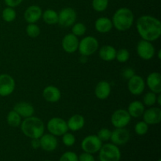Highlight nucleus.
Segmentation results:
<instances>
[{
    "instance_id": "1",
    "label": "nucleus",
    "mask_w": 161,
    "mask_h": 161,
    "mask_svg": "<svg viewBox=\"0 0 161 161\" xmlns=\"http://www.w3.org/2000/svg\"><path fill=\"white\" fill-rule=\"evenodd\" d=\"M136 28L142 39L154 42L161 36V22L157 17L150 15H142L136 22Z\"/></svg>"
},
{
    "instance_id": "2",
    "label": "nucleus",
    "mask_w": 161,
    "mask_h": 161,
    "mask_svg": "<svg viewBox=\"0 0 161 161\" xmlns=\"http://www.w3.org/2000/svg\"><path fill=\"white\" fill-rule=\"evenodd\" d=\"M20 127L22 133L31 139L39 138L45 130V125L42 119L34 116L25 118Z\"/></svg>"
},
{
    "instance_id": "3",
    "label": "nucleus",
    "mask_w": 161,
    "mask_h": 161,
    "mask_svg": "<svg viewBox=\"0 0 161 161\" xmlns=\"http://www.w3.org/2000/svg\"><path fill=\"white\" fill-rule=\"evenodd\" d=\"M135 21V17L131 9L121 7L116 10L112 18L113 25L117 31H126L130 29Z\"/></svg>"
},
{
    "instance_id": "4",
    "label": "nucleus",
    "mask_w": 161,
    "mask_h": 161,
    "mask_svg": "<svg viewBox=\"0 0 161 161\" xmlns=\"http://www.w3.org/2000/svg\"><path fill=\"white\" fill-rule=\"evenodd\" d=\"M98 153L100 161H119L121 159V152L119 147L113 143L102 145Z\"/></svg>"
},
{
    "instance_id": "5",
    "label": "nucleus",
    "mask_w": 161,
    "mask_h": 161,
    "mask_svg": "<svg viewBox=\"0 0 161 161\" xmlns=\"http://www.w3.org/2000/svg\"><path fill=\"white\" fill-rule=\"evenodd\" d=\"M98 40L93 36H88L83 38L79 42L78 51L81 56L89 57L98 50Z\"/></svg>"
},
{
    "instance_id": "6",
    "label": "nucleus",
    "mask_w": 161,
    "mask_h": 161,
    "mask_svg": "<svg viewBox=\"0 0 161 161\" xmlns=\"http://www.w3.org/2000/svg\"><path fill=\"white\" fill-rule=\"evenodd\" d=\"M47 128L49 133L56 137L62 136L69 130L67 121L61 117L51 118L47 123Z\"/></svg>"
},
{
    "instance_id": "7",
    "label": "nucleus",
    "mask_w": 161,
    "mask_h": 161,
    "mask_svg": "<svg viewBox=\"0 0 161 161\" xmlns=\"http://www.w3.org/2000/svg\"><path fill=\"white\" fill-rule=\"evenodd\" d=\"M77 14L72 7H65L58 13V25L64 28L72 27L76 21Z\"/></svg>"
},
{
    "instance_id": "8",
    "label": "nucleus",
    "mask_w": 161,
    "mask_h": 161,
    "mask_svg": "<svg viewBox=\"0 0 161 161\" xmlns=\"http://www.w3.org/2000/svg\"><path fill=\"white\" fill-rule=\"evenodd\" d=\"M102 145V142L97 135H91L83 138L81 142V148L83 152L94 154L99 152Z\"/></svg>"
},
{
    "instance_id": "9",
    "label": "nucleus",
    "mask_w": 161,
    "mask_h": 161,
    "mask_svg": "<svg viewBox=\"0 0 161 161\" xmlns=\"http://www.w3.org/2000/svg\"><path fill=\"white\" fill-rule=\"evenodd\" d=\"M137 53L141 59L145 61L151 60L156 53L155 47L153 45L152 42L141 39L137 44Z\"/></svg>"
},
{
    "instance_id": "10",
    "label": "nucleus",
    "mask_w": 161,
    "mask_h": 161,
    "mask_svg": "<svg viewBox=\"0 0 161 161\" xmlns=\"http://www.w3.org/2000/svg\"><path fill=\"white\" fill-rule=\"evenodd\" d=\"M131 120L130 114L126 109L119 108L113 112L111 116V123L115 128L126 127Z\"/></svg>"
},
{
    "instance_id": "11",
    "label": "nucleus",
    "mask_w": 161,
    "mask_h": 161,
    "mask_svg": "<svg viewBox=\"0 0 161 161\" xmlns=\"http://www.w3.org/2000/svg\"><path fill=\"white\" fill-rule=\"evenodd\" d=\"M16 87L14 79L9 74L0 75V96L7 97L13 94Z\"/></svg>"
},
{
    "instance_id": "12",
    "label": "nucleus",
    "mask_w": 161,
    "mask_h": 161,
    "mask_svg": "<svg viewBox=\"0 0 161 161\" xmlns=\"http://www.w3.org/2000/svg\"><path fill=\"white\" fill-rule=\"evenodd\" d=\"M127 88L129 92L135 96L141 95L146 88V81L141 76L135 74L127 82Z\"/></svg>"
},
{
    "instance_id": "13",
    "label": "nucleus",
    "mask_w": 161,
    "mask_h": 161,
    "mask_svg": "<svg viewBox=\"0 0 161 161\" xmlns=\"http://www.w3.org/2000/svg\"><path fill=\"white\" fill-rule=\"evenodd\" d=\"M130 138V135L129 130L126 127H121V128H115L112 131L111 140L112 143L116 146H124L127 144L129 142Z\"/></svg>"
},
{
    "instance_id": "14",
    "label": "nucleus",
    "mask_w": 161,
    "mask_h": 161,
    "mask_svg": "<svg viewBox=\"0 0 161 161\" xmlns=\"http://www.w3.org/2000/svg\"><path fill=\"white\" fill-rule=\"evenodd\" d=\"M143 120L148 125H156L161 121V109L159 107L151 106L148 109H145L142 115Z\"/></svg>"
},
{
    "instance_id": "15",
    "label": "nucleus",
    "mask_w": 161,
    "mask_h": 161,
    "mask_svg": "<svg viewBox=\"0 0 161 161\" xmlns=\"http://www.w3.org/2000/svg\"><path fill=\"white\" fill-rule=\"evenodd\" d=\"M79 38L72 33H69L65 35L62 39L61 46L64 52L68 53H73L78 50Z\"/></svg>"
},
{
    "instance_id": "16",
    "label": "nucleus",
    "mask_w": 161,
    "mask_h": 161,
    "mask_svg": "<svg viewBox=\"0 0 161 161\" xmlns=\"http://www.w3.org/2000/svg\"><path fill=\"white\" fill-rule=\"evenodd\" d=\"M42 14V10L40 6L37 5H31L25 9L24 17L28 24H36L40 20Z\"/></svg>"
},
{
    "instance_id": "17",
    "label": "nucleus",
    "mask_w": 161,
    "mask_h": 161,
    "mask_svg": "<svg viewBox=\"0 0 161 161\" xmlns=\"http://www.w3.org/2000/svg\"><path fill=\"white\" fill-rule=\"evenodd\" d=\"M40 148L46 152H53L57 149L58 145L57 137L51 134H43L39 138Z\"/></svg>"
},
{
    "instance_id": "18",
    "label": "nucleus",
    "mask_w": 161,
    "mask_h": 161,
    "mask_svg": "<svg viewBox=\"0 0 161 161\" xmlns=\"http://www.w3.org/2000/svg\"><path fill=\"white\" fill-rule=\"evenodd\" d=\"M146 85H147L150 91L158 94L161 93V75L160 72H153L149 74L146 78Z\"/></svg>"
},
{
    "instance_id": "19",
    "label": "nucleus",
    "mask_w": 161,
    "mask_h": 161,
    "mask_svg": "<svg viewBox=\"0 0 161 161\" xmlns=\"http://www.w3.org/2000/svg\"><path fill=\"white\" fill-rule=\"evenodd\" d=\"M42 97L50 103H55L58 102L61 97V93L59 88L57 86L50 85V86H46L42 91Z\"/></svg>"
},
{
    "instance_id": "20",
    "label": "nucleus",
    "mask_w": 161,
    "mask_h": 161,
    "mask_svg": "<svg viewBox=\"0 0 161 161\" xmlns=\"http://www.w3.org/2000/svg\"><path fill=\"white\" fill-rule=\"evenodd\" d=\"M94 94L96 97L99 100H105L109 97L111 94V85L108 82L105 80L98 82L95 86Z\"/></svg>"
},
{
    "instance_id": "21",
    "label": "nucleus",
    "mask_w": 161,
    "mask_h": 161,
    "mask_svg": "<svg viewBox=\"0 0 161 161\" xmlns=\"http://www.w3.org/2000/svg\"><path fill=\"white\" fill-rule=\"evenodd\" d=\"M14 110L17 112L22 118L30 117L35 113L34 106L26 102H20L16 104L14 107Z\"/></svg>"
},
{
    "instance_id": "22",
    "label": "nucleus",
    "mask_w": 161,
    "mask_h": 161,
    "mask_svg": "<svg viewBox=\"0 0 161 161\" xmlns=\"http://www.w3.org/2000/svg\"><path fill=\"white\" fill-rule=\"evenodd\" d=\"M94 28L96 31L99 33H102V34L108 33L113 29V22L111 19L107 17H99L95 20Z\"/></svg>"
},
{
    "instance_id": "23",
    "label": "nucleus",
    "mask_w": 161,
    "mask_h": 161,
    "mask_svg": "<svg viewBox=\"0 0 161 161\" xmlns=\"http://www.w3.org/2000/svg\"><path fill=\"white\" fill-rule=\"evenodd\" d=\"M67 125L69 130L71 131H78L83 128L85 125V119L82 115L75 114L71 116L67 121Z\"/></svg>"
},
{
    "instance_id": "24",
    "label": "nucleus",
    "mask_w": 161,
    "mask_h": 161,
    "mask_svg": "<svg viewBox=\"0 0 161 161\" xmlns=\"http://www.w3.org/2000/svg\"><path fill=\"white\" fill-rule=\"evenodd\" d=\"M127 111L131 118H139L142 116L144 113L145 105L140 101H134L129 104Z\"/></svg>"
},
{
    "instance_id": "25",
    "label": "nucleus",
    "mask_w": 161,
    "mask_h": 161,
    "mask_svg": "<svg viewBox=\"0 0 161 161\" xmlns=\"http://www.w3.org/2000/svg\"><path fill=\"white\" fill-rule=\"evenodd\" d=\"M99 57L105 61H113L116 59V50L111 45H105L99 49Z\"/></svg>"
},
{
    "instance_id": "26",
    "label": "nucleus",
    "mask_w": 161,
    "mask_h": 161,
    "mask_svg": "<svg viewBox=\"0 0 161 161\" xmlns=\"http://www.w3.org/2000/svg\"><path fill=\"white\" fill-rule=\"evenodd\" d=\"M42 18L46 24L49 25H54L58 23V13L54 9H47L42 12Z\"/></svg>"
},
{
    "instance_id": "27",
    "label": "nucleus",
    "mask_w": 161,
    "mask_h": 161,
    "mask_svg": "<svg viewBox=\"0 0 161 161\" xmlns=\"http://www.w3.org/2000/svg\"><path fill=\"white\" fill-rule=\"evenodd\" d=\"M6 121H7L8 125L12 127H20V124L22 122V117L14 109L9 111L6 116Z\"/></svg>"
},
{
    "instance_id": "28",
    "label": "nucleus",
    "mask_w": 161,
    "mask_h": 161,
    "mask_svg": "<svg viewBox=\"0 0 161 161\" xmlns=\"http://www.w3.org/2000/svg\"><path fill=\"white\" fill-rule=\"evenodd\" d=\"M16 17H17V12L14 8L7 6L2 12V18L4 21L8 22V23L14 21Z\"/></svg>"
},
{
    "instance_id": "29",
    "label": "nucleus",
    "mask_w": 161,
    "mask_h": 161,
    "mask_svg": "<svg viewBox=\"0 0 161 161\" xmlns=\"http://www.w3.org/2000/svg\"><path fill=\"white\" fill-rule=\"evenodd\" d=\"M86 31V27L82 22H77L75 23L72 26V32L73 35H75L77 37H80V36H83Z\"/></svg>"
},
{
    "instance_id": "30",
    "label": "nucleus",
    "mask_w": 161,
    "mask_h": 161,
    "mask_svg": "<svg viewBox=\"0 0 161 161\" xmlns=\"http://www.w3.org/2000/svg\"><path fill=\"white\" fill-rule=\"evenodd\" d=\"M157 94L155 93L149 91L147 92L143 97V102L144 105H146L148 107L153 106V105H157Z\"/></svg>"
},
{
    "instance_id": "31",
    "label": "nucleus",
    "mask_w": 161,
    "mask_h": 161,
    "mask_svg": "<svg viewBox=\"0 0 161 161\" xmlns=\"http://www.w3.org/2000/svg\"><path fill=\"white\" fill-rule=\"evenodd\" d=\"M40 28L36 24H28L26 27V34L30 38H37L40 35Z\"/></svg>"
},
{
    "instance_id": "32",
    "label": "nucleus",
    "mask_w": 161,
    "mask_h": 161,
    "mask_svg": "<svg viewBox=\"0 0 161 161\" xmlns=\"http://www.w3.org/2000/svg\"><path fill=\"white\" fill-rule=\"evenodd\" d=\"M108 6V0H92V7L96 12H104L106 10Z\"/></svg>"
},
{
    "instance_id": "33",
    "label": "nucleus",
    "mask_w": 161,
    "mask_h": 161,
    "mask_svg": "<svg viewBox=\"0 0 161 161\" xmlns=\"http://www.w3.org/2000/svg\"><path fill=\"white\" fill-rule=\"evenodd\" d=\"M130 58V53L128 50L125 48H121L119 50H116V59L119 63H125Z\"/></svg>"
},
{
    "instance_id": "34",
    "label": "nucleus",
    "mask_w": 161,
    "mask_h": 161,
    "mask_svg": "<svg viewBox=\"0 0 161 161\" xmlns=\"http://www.w3.org/2000/svg\"><path fill=\"white\" fill-rule=\"evenodd\" d=\"M149 130V125L144 120L139 121L135 126V132L138 135L142 136L147 134Z\"/></svg>"
},
{
    "instance_id": "35",
    "label": "nucleus",
    "mask_w": 161,
    "mask_h": 161,
    "mask_svg": "<svg viewBox=\"0 0 161 161\" xmlns=\"http://www.w3.org/2000/svg\"><path fill=\"white\" fill-rule=\"evenodd\" d=\"M62 142L67 147H71L75 143V135L70 132H66L62 135Z\"/></svg>"
},
{
    "instance_id": "36",
    "label": "nucleus",
    "mask_w": 161,
    "mask_h": 161,
    "mask_svg": "<svg viewBox=\"0 0 161 161\" xmlns=\"http://www.w3.org/2000/svg\"><path fill=\"white\" fill-rule=\"evenodd\" d=\"M112 131L108 128L106 127H103V128H101L98 130L97 134V136L98 137L99 139L103 142H107L108 140H110V137H111Z\"/></svg>"
},
{
    "instance_id": "37",
    "label": "nucleus",
    "mask_w": 161,
    "mask_h": 161,
    "mask_svg": "<svg viewBox=\"0 0 161 161\" xmlns=\"http://www.w3.org/2000/svg\"><path fill=\"white\" fill-rule=\"evenodd\" d=\"M59 161H79L78 155L72 151H67L61 155Z\"/></svg>"
},
{
    "instance_id": "38",
    "label": "nucleus",
    "mask_w": 161,
    "mask_h": 161,
    "mask_svg": "<svg viewBox=\"0 0 161 161\" xmlns=\"http://www.w3.org/2000/svg\"><path fill=\"white\" fill-rule=\"evenodd\" d=\"M135 75V70L131 68H126L123 70L122 72V75L124 79H126L127 80H130L132 76Z\"/></svg>"
},
{
    "instance_id": "39",
    "label": "nucleus",
    "mask_w": 161,
    "mask_h": 161,
    "mask_svg": "<svg viewBox=\"0 0 161 161\" xmlns=\"http://www.w3.org/2000/svg\"><path fill=\"white\" fill-rule=\"evenodd\" d=\"M79 161H95L94 156L91 153H88L83 152V153L78 156Z\"/></svg>"
},
{
    "instance_id": "40",
    "label": "nucleus",
    "mask_w": 161,
    "mask_h": 161,
    "mask_svg": "<svg viewBox=\"0 0 161 161\" xmlns=\"http://www.w3.org/2000/svg\"><path fill=\"white\" fill-rule=\"evenodd\" d=\"M23 1L24 0H4V3L6 5V6L15 8L20 6Z\"/></svg>"
},
{
    "instance_id": "41",
    "label": "nucleus",
    "mask_w": 161,
    "mask_h": 161,
    "mask_svg": "<svg viewBox=\"0 0 161 161\" xmlns=\"http://www.w3.org/2000/svg\"><path fill=\"white\" fill-rule=\"evenodd\" d=\"M31 146L34 149H39V148H40V142H39V138H34V139H31Z\"/></svg>"
},
{
    "instance_id": "42",
    "label": "nucleus",
    "mask_w": 161,
    "mask_h": 161,
    "mask_svg": "<svg viewBox=\"0 0 161 161\" xmlns=\"http://www.w3.org/2000/svg\"><path fill=\"white\" fill-rule=\"evenodd\" d=\"M157 104L160 106L161 105V94H157Z\"/></svg>"
},
{
    "instance_id": "43",
    "label": "nucleus",
    "mask_w": 161,
    "mask_h": 161,
    "mask_svg": "<svg viewBox=\"0 0 161 161\" xmlns=\"http://www.w3.org/2000/svg\"><path fill=\"white\" fill-rule=\"evenodd\" d=\"M158 58L159 59H160V50L158 51Z\"/></svg>"
},
{
    "instance_id": "44",
    "label": "nucleus",
    "mask_w": 161,
    "mask_h": 161,
    "mask_svg": "<svg viewBox=\"0 0 161 161\" xmlns=\"http://www.w3.org/2000/svg\"><path fill=\"white\" fill-rule=\"evenodd\" d=\"M157 161H161V160H160V159H159V160H157Z\"/></svg>"
},
{
    "instance_id": "45",
    "label": "nucleus",
    "mask_w": 161,
    "mask_h": 161,
    "mask_svg": "<svg viewBox=\"0 0 161 161\" xmlns=\"http://www.w3.org/2000/svg\"><path fill=\"white\" fill-rule=\"evenodd\" d=\"M43 161H51V160H43Z\"/></svg>"
}]
</instances>
